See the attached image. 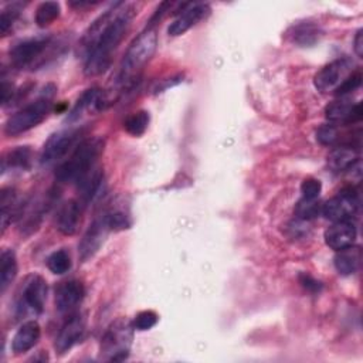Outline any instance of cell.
<instances>
[{
    "label": "cell",
    "instance_id": "obj_24",
    "mask_svg": "<svg viewBox=\"0 0 363 363\" xmlns=\"http://www.w3.org/2000/svg\"><path fill=\"white\" fill-rule=\"evenodd\" d=\"M31 163V149L28 146H18L10 150L3 157V172L9 169H20L26 170Z\"/></svg>",
    "mask_w": 363,
    "mask_h": 363
},
{
    "label": "cell",
    "instance_id": "obj_22",
    "mask_svg": "<svg viewBox=\"0 0 363 363\" xmlns=\"http://www.w3.org/2000/svg\"><path fill=\"white\" fill-rule=\"evenodd\" d=\"M335 268L340 275H352L357 271L360 264V250L357 247H349L340 251H336L335 255Z\"/></svg>",
    "mask_w": 363,
    "mask_h": 363
},
{
    "label": "cell",
    "instance_id": "obj_31",
    "mask_svg": "<svg viewBox=\"0 0 363 363\" xmlns=\"http://www.w3.org/2000/svg\"><path fill=\"white\" fill-rule=\"evenodd\" d=\"M18 6H20L18 3H14V4H11L10 7H7L1 11V16H0V33H1V35H6L7 31L11 28V26L14 24V21L18 16V11H20Z\"/></svg>",
    "mask_w": 363,
    "mask_h": 363
},
{
    "label": "cell",
    "instance_id": "obj_3",
    "mask_svg": "<svg viewBox=\"0 0 363 363\" xmlns=\"http://www.w3.org/2000/svg\"><path fill=\"white\" fill-rule=\"evenodd\" d=\"M104 149V142L99 138H89L75 147L71 156L60 164L55 172V179L60 183H79L86 174L95 169V163Z\"/></svg>",
    "mask_w": 363,
    "mask_h": 363
},
{
    "label": "cell",
    "instance_id": "obj_19",
    "mask_svg": "<svg viewBox=\"0 0 363 363\" xmlns=\"http://www.w3.org/2000/svg\"><path fill=\"white\" fill-rule=\"evenodd\" d=\"M81 203L77 200L65 201L57 214V228L64 235H72L79 224Z\"/></svg>",
    "mask_w": 363,
    "mask_h": 363
},
{
    "label": "cell",
    "instance_id": "obj_30",
    "mask_svg": "<svg viewBox=\"0 0 363 363\" xmlns=\"http://www.w3.org/2000/svg\"><path fill=\"white\" fill-rule=\"evenodd\" d=\"M339 138V132H337V128L336 125L333 123H326V125H322L318 130H316V140L320 143V145H325V146H332Z\"/></svg>",
    "mask_w": 363,
    "mask_h": 363
},
{
    "label": "cell",
    "instance_id": "obj_11",
    "mask_svg": "<svg viewBox=\"0 0 363 363\" xmlns=\"http://www.w3.org/2000/svg\"><path fill=\"white\" fill-rule=\"evenodd\" d=\"M109 225L106 221V216H101L99 218H96L85 231V234L82 235L79 244H78V254L79 258L82 261H88L89 258H92L98 250L101 248V245L105 241V237L109 231Z\"/></svg>",
    "mask_w": 363,
    "mask_h": 363
},
{
    "label": "cell",
    "instance_id": "obj_25",
    "mask_svg": "<svg viewBox=\"0 0 363 363\" xmlns=\"http://www.w3.org/2000/svg\"><path fill=\"white\" fill-rule=\"evenodd\" d=\"M60 4L57 1H43L35 10V23L40 27L51 24L60 17Z\"/></svg>",
    "mask_w": 363,
    "mask_h": 363
},
{
    "label": "cell",
    "instance_id": "obj_4",
    "mask_svg": "<svg viewBox=\"0 0 363 363\" xmlns=\"http://www.w3.org/2000/svg\"><path fill=\"white\" fill-rule=\"evenodd\" d=\"M156 45L157 34L155 28L149 27L146 31L140 33L138 38H135L133 43L129 45L122 58L118 81L121 84L130 81L142 69V67L152 58V55L156 51Z\"/></svg>",
    "mask_w": 363,
    "mask_h": 363
},
{
    "label": "cell",
    "instance_id": "obj_21",
    "mask_svg": "<svg viewBox=\"0 0 363 363\" xmlns=\"http://www.w3.org/2000/svg\"><path fill=\"white\" fill-rule=\"evenodd\" d=\"M288 34L292 43L301 47H311L319 41L322 30L319 26L313 23H301L294 26Z\"/></svg>",
    "mask_w": 363,
    "mask_h": 363
},
{
    "label": "cell",
    "instance_id": "obj_10",
    "mask_svg": "<svg viewBox=\"0 0 363 363\" xmlns=\"http://www.w3.org/2000/svg\"><path fill=\"white\" fill-rule=\"evenodd\" d=\"M353 72V61L350 58H337L326 64L313 78L315 88L320 92H335V89Z\"/></svg>",
    "mask_w": 363,
    "mask_h": 363
},
{
    "label": "cell",
    "instance_id": "obj_32",
    "mask_svg": "<svg viewBox=\"0 0 363 363\" xmlns=\"http://www.w3.org/2000/svg\"><path fill=\"white\" fill-rule=\"evenodd\" d=\"M157 319L159 318L153 311H142L135 316L132 325L136 330H147L157 323Z\"/></svg>",
    "mask_w": 363,
    "mask_h": 363
},
{
    "label": "cell",
    "instance_id": "obj_27",
    "mask_svg": "<svg viewBox=\"0 0 363 363\" xmlns=\"http://www.w3.org/2000/svg\"><path fill=\"white\" fill-rule=\"evenodd\" d=\"M47 268L57 275L65 274L71 268V257L65 250H57L47 258Z\"/></svg>",
    "mask_w": 363,
    "mask_h": 363
},
{
    "label": "cell",
    "instance_id": "obj_29",
    "mask_svg": "<svg viewBox=\"0 0 363 363\" xmlns=\"http://www.w3.org/2000/svg\"><path fill=\"white\" fill-rule=\"evenodd\" d=\"M362 84V72L353 71L350 75H347L345 78V81L335 89V94L337 96H346L347 94H352L353 91H356Z\"/></svg>",
    "mask_w": 363,
    "mask_h": 363
},
{
    "label": "cell",
    "instance_id": "obj_1",
    "mask_svg": "<svg viewBox=\"0 0 363 363\" xmlns=\"http://www.w3.org/2000/svg\"><path fill=\"white\" fill-rule=\"evenodd\" d=\"M136 7L133 4L115 3L102 13L84 34L81 47L84 51V72L95 77L108 69L112 55L128 33Z\"/></svg>",
    "mask_w": 363,
    "mask_h": 363
},
{
    "label": "cell",
    "instance_id": "obj_6",
    "mask_svg": "<svg viewBox=\"0 0 363 363\" xmlns=\"http://www.w3.org/2000/svg\"><path fill=\"white\" fill-rule=\"evenodd\" d=\"M133 339V325L128 319L115 320L104 333L99 346L101 359L108 362L125 360Z\"/></svg>",
    "mask_w": 363,
    "mask_h": 363
},
{
    "label": "cell",
    "instance_id": "obj_20",
    "mask_svg": "<svg viewBox=\"0 0 363 363\" xmlns=\"http://www.w3.org/2000/svg\"><path fill=\"white\" fill-rule=\"evenodd\" d=\"M359 163V153L352 146L335 147L328 156V164L333 172L352 170Z\"/></svg>",
    "mask_w": 363,
    "mask_h": 363
},
{
    "label": "cell",
    "instance_id": "obj_26",
    "mask_svg": "<svg viewBox=\"0 0 363 363\" xmlns=\"http://www.w3.org/2000/svg\"><path fill=\"white\" fill-rule=\"evenodd\" d=\"M149 112L146 111H138L132 115H129L125 122H123V126H125V130L133 136H140L146 129H147V125H149Z\"/></svg>",
    "mask_w": 363,
    "mask_h": 363
},
{
    "label": "cell",
    "instance_id": "obj_2",
    "mask_svg": "<svg viewBox=\"0 0 363 363\" xmlns=\"http://www.w3.org/2000/svg\"><path fill=\"white\" fill-rule=\"evenodd\" d=\"M61 44L52 35L24 40L10 50L11 65L17 69H37L55 58Z\"/></svg>",
    "mask_w": 363,
    "mask_h": 363
},
{
    "label": "cell",
    "instance_id": "obj_16",
    "mask_svg": "<svg viewBox=\"0 0 363 363\" xmlns=\"http://www.w3.org/2000/svg\"><path fill=\"white\" fill-rule=\"evenodd\" d=\"M84 285L77 279L62 282L55 292V306L61 313L71 315L84 298Z\"/></svg>",
    "mask_w": 363,
    "mask_h": 363
},
{
    "label": "cell",
    "instance_id": "obj_7",
    "mask_svg": "<svg viewBox=\"0 0 363 363\" xmlns=\"http://www.w3.org/2000/svg\"><path fill=\"white\" fill-rule=\"evenodd\" d=\"M47 299V282L37 274L28 275L18 292L17 298V313L24 315L27 312L41 313Z\"/></svg>",
    "mask_w": 363,
    "mask_h": 363
},
{
    "label": "cell",
    "instance_id": "obj_18",
    "mask_svg": "<svg viewBox=\"0 0 363 363\" xmlns=\"http://www.w3.org/2000/svg\"><path fill=\"white\" fill-rule=\"evenodd\" d=\"M104 92L92 86L89 89H86L75 102L74 108L71 109L69 115H68V121H77L78 118H81L85 112H94V111H99L104 108Z\"/></svg>",
    "mask_w": 363,
    "mask_h": 363
},
{
    "label": "cell",
    "instance_id": "obj_14",
    "mask_svg": "<svg viewBox=\"0 0 363 363\" xmlns=\"http://www.w3.org/2000/svg\"><path fill=\"white\" fill-rule=\"evenodd\" d=\"M208 11H210L208 4H203V3L183 4V10L167 27V34L172 37L184 34L187 30L196 26L200 20H203L208 14Z\"/></svg>",
    "mask_w": 363,
    "mask_h": 363
},
{
    "label": "cell",
    "instance_id": "obj_28",
    "mask_svg": "<svg viewBox=\"0 0 363 363\" xmlns=\"http://www.w3.org/2000/svg\"><path fill=\"white\" fill-rule=\"evenodd\" d=\"M322 207L316 200H306L302 199L295 208V214L298 216V218L301 220H311L315 218L319 213H320Z\"/></svg>",
    "mask_w": 363,
    "mask_h": 363
},
{
    "label": "cell",
    "instance_id": "obj_15",
    "mask_svg": "<svg viewBox=\"0 0 363 363\" xmlns=\"http://www.w3.org/2000/svg\"><path fill=\"white\" fill-rule=\"evenodd\" d=\"M356 227L353 221H336L325 230L323 238L329 248L333 251H340L349 248L356 241Z\"/></svg>",
    "mask_w": 363,
    "mask_h": 363
},
{
    "label": "cell",
    "instance_id": "obj_8",
    "mask_svg": "<svg viewBox=\"0 0 363 363\" xmlns=\"http://www.w3.org/2000/svg\"><path fill=\"white\" fill-rule=\"evenodd\" d=\"M82 135V129L69 128L64 130H58L48 138L41 152V163L45 166L54 164L60 159H62L72 147H77L79 143V138Z\"/></svg>",
    "mask_w": 363,
    "mask_h": 363
},
{
    "label": "cell",
    "instance_id": "obj_17",
    "mask_svg": "<svg viewBox=\"0 0 363 363\" xmlns=\"http://www.w3.org/2000/svg\"><path fill=\"white\" fill-rule=\"evenodd\" d=\"M40 335H41V329L35 320L24 322L11 339V350L16 354L28 352L31 347L35 346V343L40 339Z\"/></svg>",
    "mask_w": 363,
    "mask_h": 363
},
{
    "label": "cell",
    "instance_id": "obj_23",
    "mask_svg": "<svg viewBox=\"0 0 363 363\" xmlns=\"http://www.w3.org/2000/svg\"><path fill=\"white\" fill-rule=\"evenodd\" d=\"M17 275V259L16 254L11 250H3L0 255V285L1 292L10 286Z\"/></svg>",
    "mask_w": 363,
    "mask_h": 363
},
{
    "label": "cell",
    "instance_id": "obj_34",
    "mask_svg": "<svg viewBox=\"0 0 363 363\" xmlns=\"http://www.w3.org/2000/svg\"><path fill=\"white\" fill-rule=\"evenodd\" d=\"M105 216L111 230H125L130 225L128 216L123 214L122 211H112V213H106Z\"/></svg>",
    "mask_w": 363,
    "mask_h": 363
},
{
    "label": "cell",
    "instance_id": "obj_13",
    "mask_svg": "<svg viewBox=\"0 0 363 363\" xmlns=\"http://www.w3.org/2000/svg\"><path fill=\"white\" fill-rule=\"evenodd\" d=\"M85 332V318L82 313H71L65 323L61 326L57 339H55V350L60 354L67 353L74 345H77Z\"/></svg>",
    "mask_w": 363,
    "mask_h": 363
},
{
    "label": "cell",
    "instance_id": "obj_36",
    "mask_svg": "<svg viewBox=\"0 0 363 363\" xmlns=\"http://www.w3.org/2000/svg\"><path fill=\"white\" fill-rule=\"evenodd\" d=\"M362 37H363L362 30H359L354 37V52L357 54V57L363 55V38Z\"/></svg>",
    "mask_w": 363,
    "mask_h": 363
},
{
    "label": "cell",
    "instance_id": "obj_33",
    "mask_svg": "<svg viewBox=\"0 0 363 363\" xmlns=\"http://www.w3.org/2000/svg\"><path fill=\"white\" fill-rule=\"evenodd\" d=\"M322 190V183L318 179H305L301 184V191H302V199L306 200H316L319 197V193Z\"/></svg>",
    "mask_w": 363,
    "mask_h": 363
},
{
    "label": "cell",
    "instance_id": "obj_5",
    "mask_svg": "<svg viewBox=\"0 0 363 363\" xmlns=\"http://www.w3.org/2000/svg\"><path fill=\"white\" fill-rule=\"evenodd\" d=\"M52 94L45 91L43 96L13 113L4 125L6 135L17 136L41 123L52 109Z\"/></svg>",
    "mask_w": 363,
    "mask_h": 363
},
{
    "label": "cell",
    "instance_id": "obj_9",
    "mask_svg": "<svg viewBox=\"0 0 363 363\" xmlns=\"http://www.w3.org/2000/svg\"><path fill=\"white\" fill-rule=\"evenodd\" d=\"M359 210V199L357 193L352 189H343L339 191L337 196L328 200L323 206L320 213L325 218L336 223V221H352Z\"/></svg>",
    "mask_w": 363,
    "mask_h": 363
},
{
    "label": "cell",
    "instance_id": "obj_35",
    "mask_svg": "<svg viewBox=\"0 0 363 363\" xmlns=\"http://www.w3.org/2000/svg\"><path fill=\"white\" fill-rule=\"evenodd\" d=\"M299 281L302 284V286L311 292H319L322 289V284L319 281H316L315 278H312L308 274H301Z\"/></svg>",
    "mask_w": 363,
    "mask_h": 363
},
{
    "label": "cell",
    "instance_id": "obj_12",
    "mask_svg": "<svg viewBox=\"0 0 363 363\" xmlns=\"http://www.w3.org/2000/svg\"><path fill=\"white\" fill-rule=\"evenodd\" d=\"M325 116L329 121V123L350 125L360 121L362 108L359 102H353L347 96H339L326 106Z\"/></svg>",
    "mask_w": 363,
    "mask_h": 363
}]
</instances>
